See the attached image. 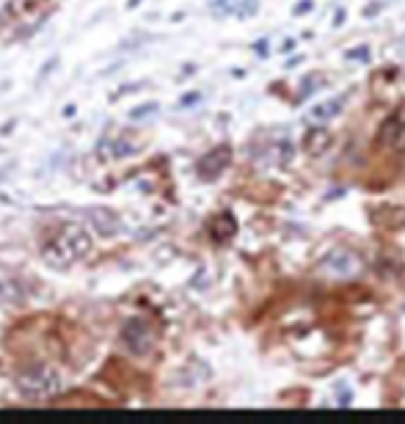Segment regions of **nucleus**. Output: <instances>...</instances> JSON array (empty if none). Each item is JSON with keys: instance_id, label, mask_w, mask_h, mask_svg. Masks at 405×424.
<instances>
[{"instance_id": "nucleus-1", "label": "nucleus", "mask_w": 405, "mask_h": 424, "mask_svg": "<svg viewBox=\"0 0 405 424\" xmlns=\"http://www.w3.org/2000/svg\"><path fill=\"white\" fill-rule=\"evenodd\" d=\"M94 243H91V235L83 229V226H69L64 229L56 240L47 243L45 248V262L53 265V268H69L80 259H86L91 254Z\"/></svg>"}, {"instance_id": "nucleus-2", "label": "nucleus", "mask_w": 405, "mask_h": 424, "mask_svg": "<svg viewBox=\"0 0 405 424\" xmlns=\"http://www.w3.org/2000/svg\"><path fill=\"white\" fill-rule=\"evenodd\" d=\"M61 375L50 366H34V369H25L20 377H17V388L23 397L28 399H47L53 394L61 391Z\"/></svg>"}, {"instance_id": "nucleus-3", "label": "nucleus", "mask_w": 405, "mask_h": 424, "mask_svg": "<svg viewBox=\"0 0 405 424\" xmlns=\"http://www.w3.org/2000/svg\"><path fill=\"white\" fill-rule=\"evenodd\" d=\"M121 344L127 347V353H132L138 358L141 355H149L152 347H154V331L143 320H130L121 328Z\"/></svg>"}, {"instance_id": "nucleus-4", "label": "nucleus", "mask_w": 405, "mask_h": 424, "mask_svg": "<svg viewBox=\"0 0 405 424\" xmlns=\"http://www.w3.org/2000/svg\"><path fill=\"white\" fill-rule=\"evenodd\" d=\"M86 218H89L91 229H94L97 235H102V237H113V235H119V229H121L119 215H116L113 209H105V207H94V209H89V212H86Z\"/></svg>"}, {"instance_id": "nucleus-5", "label": "nucleus", "mask_w": 405, "mask_h": 424, "mask_svg": "<svg viewBox=\"0 0 405 424\" xmlns=\"http://www.w3.org/2000/svg\"><path fill=\"white\" fill-rule=\"evenodd\" d=\"M132 152H135V146L127 143L124 138H102L100 146H97V157H100L102 163L121 160V157H127V154H132Z\"/></svg>"}, {"instance_id": "nucleus-6", "label": "nucleus", "mask_w": 405, "mask_h": 424, "mask_svg": "<svg viewBox=\"0 0 405 424\" xmlns=\"http://www.w3.org/2000/svg\"><path fill=\"white\" fill-rule=\"evenodd\" d=\"M227 165H229V149H227V146H221V149L210 152L205 160L198 163V174L205 176V179H213V176H218Z\"/></svg>"}, {"instance_id": "nucleus-7", "label": "nucleus", "mask_w": 405, "mask_h": 424, "mask_svg": "<svg viewBox=\"0 0 405 424\" xmlns=\"http://www.w3.org/2000/svg\"><path fill=\"white\" fill-rule=\"evenodd\" d=\"M328 146H331V135H328L325 130H312V132L303 138V149H306V154H312V157L323 154Z\"/></svg>"}, {"instance_id": "nucleus-8", "label": "nucleus", "mask_w": 405, "mask_h": 424, "mask_svg": "<svg viewBox=\"0 0 405 424\" xmlns=\"http://www.w3.org/2000/svg\"><path fill=\"white\" fill-rule=\"evenodd\" d=\"M325 265H328L334 273H339V276H347V273H353V268H356V259H353V254L334 251V254L325 259Z\"/></svg>"}, {"instance_id": "nucleus-9", "label": "nucleus", "mask_w": 405, "mask_h": 424, "mask_svg": "<svg viewBox=\"0 0 405 424\" xmlns=\"http://www.w3.org/2000/svg\"><path fill=\"white\" fill-rule=\"evenodd\" d=\"M0 298L12 301V303H23L25 301V287H20L12 279H3V281H0Z\"/></svg>"}, {"instance_id": "nucleus-10", "label": "nucleus", "mask_w": 405, "mask_h": 424, "mask_svg": "<svg viewBox=\"0 0 405 424\" xmlns=\"http://www.w3.org/2000/svg\"><path fill=\"white\" fill-rule=\"evenodd\" d=\"M400 127H402V119H391V124H386L383 127V132H380V138H383V143H397V138H402L400 135Z\"/></svg>"}, {"instance_id": "nucleus-11", "label": "nucleus", "mask_w": 405, "mask_h": 424, "mask_svg": "<svg viewBox=\"0 0 405 424\" xmlns=\"http://www.w3.org/2000/svg\"><path fill=\"white\" fill-rule=\"evenodd\" d=\"M339 110H342V99H334V102L317 105V108H314V116H317V119H331V116H336Z\"/></svg>"}, {"instance_id": "nucleus-12", "label": "nucleus", "mask_w": 405, "mask_h": 424, "mask_svg": "<svg viewBox=\"0 0 405 424\" xmlns=\"http://www.w3.org/2000/svg\"><path fill=\"white\" fill-rule=\"evenodd\" d=\"M154 110H157V105H154V102H149V105L132 108V113H130V116H132V119H146V116H149V113H154Z\"/></svg>"}, {"instance_id": "nucleus-13", "label": "nucleus", "mask_w": 405, "mask_h": 424, "mask_svg": "<svg viewBox=\"0 0 405 424\" xmlns=\"http://www.w3.org/2000/svg\"><path fill=\"white\" fill-rule=\"evenodd\" d=\"M309 6H312V3H309V0H303V3H301V6L295 9V12H298V14H301V12H309Z\"/></svg>"}]
</instances>
